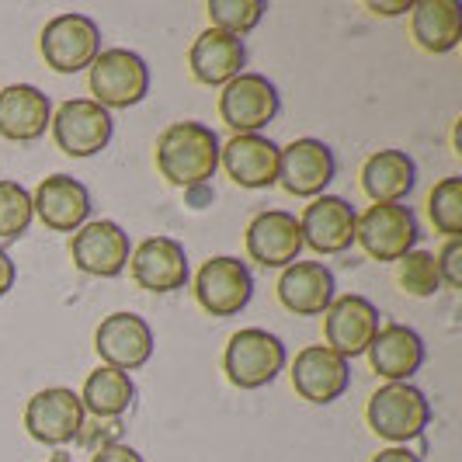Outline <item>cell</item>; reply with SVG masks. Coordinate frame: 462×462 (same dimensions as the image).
<instances>
[{"instance_id": "cell-1", "label": "cell", "mask_w": 462, "mask_h": 462, "mask_svg": "<svg viewBox=\"0 0 462 462\" xmlns=\"http://www.w3.org/2000/svg\"><path fill=\"white\" fill-rule=\"evenodd\" d=\"M219 136L202 122H174L157 139V171L167 185L202 188L219 167Z\"/></svg>"}, {"instance_id": "cell-2", "label": "cell", "mask_w": 462, "mask_h": 462, "mask_svg": "<svg viewBox=\"0 0 462 462\" xmlns=\"http://www.w3.org/2000/svg\"><path fill=\"white\" fill-rule=\"evenodd\" d=\"M365 420L379 439L407 445L424 435V428L431 424V403L411 383H386L372 393L365 407Z\"/></svg>"}, {"instance_id": "cell-3", "label": "cell", "mask_w": 462, "mask_h": 462, "mask_svg": "<svg viewBox=\"0 0 462 462\" xmlns=\"http://www.w3.org/2000/svg\"><path fill=\"white\" fill-rule=\"evenodd\" d=\"M289 355L285 345L264 327H244L230 337L223 351V372L236 390H261L275 383V375L285 369Z\"/></svg>"}, {"instance_id": "cell-4", "label": "cell", "mask_w": 462, "mask_h": 462, "mask_svg": "<svg viewBox=\"0 0 462 462\" xmlns=\"http://www.w3.org/2000/svg\"><path fill=\"white\" fill-rule=\"evenodd\" d=\"M91 101L105 112L112 108H133L150 94V67L133 49H101L91 67Z\"/></svg>"}, {"instance_id": "cell-5", "label": "cell", "mask_w": 462, "mask_h": 462, "mask_svg": "<svg viewBox=\"0 0 462 462\" xmlns=\"http://www.w3.org/2000/svg\"><path fill=\"white\" fill-rule=\"evenodd\" d=\"M49 129L67 157H94L112 143L116 122H112V112L94 105L91 97H69L52 112Z\"/></svg>"}, {"instance_id": "cell-6", "label": "cell", "mask_w": 462, "mask_h": 462, "mask_svg": "<svg viewBox=\"0 0 462 462\" xmlns=\"http://www.w3.org/2000/svg\"><path fill=\"white\" fill-rule=\"evenodd\" d=\"M417 216L411 206H369L358 216L355 226V244L372 257V261H400L411 254L417 244Z\"/></svg>"}, {"instance_id": "cell-7", "label": "cell", "mask_w": 462, "mask_h": 462, "mask_svg": "<svg viewBox=\"0 0 462 462\" xmlns=\"http://www.w3.org/2000/svg\"><path fill=\"white\" fill-rule=\"evenodd\" d=\"M42 60L56 73H80L101 52V28L88 14H60L42 28Z\"/></svg>"}, {"instance_id": "cell-8", "label": "cell", "mask_w": 462, "mask_h": 462, "mask_svg": "<svg viewBox=\"0 0 462 462\" xmlns=\"http://www.w3.org/2000/svg\"><path fill=\"white\" fill-rule=\"evenodd\" d=\"M278 108H282L278 88L261 73H240L219 94V118L236 136L261 133L268 122H275Z\"/></svg>"}, {"instance_id": "cell-9", "label": "cell", "mask_w": 462, "mask_h": 462, "mask_svg": "<svg viewBox=\"0 0 462 462\" xmlns=\"http://www.w3.org/2000/svg\"><path fill=\"white\" fill-rule=\"evenodd\" d=\"M254 296L251 268L240 257H212L195 275V300L208 317H236Z\"/></svg>"}, {"instance_id": "cell-10", "label": "cell", "mask_w": 462, "mask_h": 462, "mask_svg": "<svg viewBox=\"0 0 462 462\" xmlns=\"http://www.w3.org/2000/svg\"><path fill=\"white\" fill-rule=\"evenodd\" d=\"M334 171H337V161H334V150L324 139L302 136L278 153L275 185H282L296 199H317L334 181Z\"/></svg>"}, {"instance_id": "cell-11", "label": "cell", "mask_w": 462, "mask_h": 462, "mask_svg": "<svg viewBox=\"0 0 462 462\" xmlns=\"http://www.w3.org/2000/svg\"><path fill=\"white\" fill-rule=\"evenodd\" d=\"M69 257L73 264L94 278H116L129 264V233L122 230L112 219H94L84 223L69 240Z\"/></svg>"}, {"instance_id": "cell-12", "label": "cell", "mask_w": 462, "mask_h": 462, "mask_svg": "<svg viewBox=\"0 0 462 462\" xmlns=\"http://www.w3.org/2000/svg\"><path fill=\"white\" fill-rule=\"evenodd\" d=\"M379 334V310L365 296H334L324 313V341L341 358L365 355Z\"/></svg>"}, {"instance_id": "cell-13", "label": "cell", "mask_w": 462, "mask_h": 462, "mask_svg": "<svg viewBox=\"0 0 462 462\" xmlns=\"http://www.w3.org/2000/svg\"><path fill=\"white\" fill-rule=\"evenodd\" d=\"M24 428L42 445H67L84 428V403L67 386L39 390L24 407Z\"/></svg>"}, {"instance_id": "cell-14", "label": "cell", "mask_w": 462, "mask_h": 462, "mask_svg": "<svg viewBox=\"0 0 462 462\" xmlns=\"http://www.w3.org/2000/svg\"><path fill=\"white\" fill-rule=\"evenodd\" d=\"M97 358L118 372H136L153 355V330L136 313H112L94 330Z\"/></svg>"}, {"instance_id": "cell-15", "label": "cell", "mask_w": 462, "mask_h": 462, "mask_svg": "<svg viewBox=\"0 0 462 462\" xmlns=\"http://www.w3.org/2000/svg\"><path fill=\"white\" fill-rule=\"evenodd\" d=\"M358 212L341 195H317L300 216L302 247H313L317 254H345L355 244Z\"/></svg>"}, {"instance_id": "cell-16", "label": "cell", "mask_w": 462, "mask_h": 462, "mask_svg": "<svg viewBox=\"0 0 462 462\" xmlns=\"http://www.w3.org/2000/svg\"><path fill=\"white\" fill-rule=\"evenodd\" d=\"M351 386V369L341 355H334L327 345L302 347L292 362V390L306 400L327 407L334 400H341L345 390Z\"/></svg>"}, {"instance_id": "cell-17", "label": "cell", "mask_w": 462, "mask_h": 462, "mask_svg": "<svg viewBox=\"0 0 462 462\" xmlns=\"http://www.w3.org/2000/svg\"><path fill=\"white\" fill-rule=\"evenodd\" d=\"M247 254L257 261L261 268H289L292 261H300L302 254V233L300 219L285 208H268L257 212L247 226Z\"/></svg>"}, {"instance_id": "cell-18", "label": "cell", "mask_w": 462, "mask_h": 462, "mask_svg": "<svg viewBox=\"0 0 462 462\" xmlns=\"http://www.w3.org/2000/svg\"><path fill=\"white\" fill-rule=\"evenodd\" d=\"M129 268H133L136 285L146 292H178L188 285L185 244H178L174 236L143 240L129 257Z\"/></svg>"}, {"instance_id": "cell-19", "label": "cell", "mask_w": 462, "mask_h": 462, "mask_svg": "<svg viewBox=\"0 0 462 462\" xmlns=\"http://www.w3.org/2000/svg\"><path fill=\"white\" fill-rule=\"evenodd\" d=\"M278 153L282 146L272 143L261 133H247V136H233L230 143L219 146V163L230 174L233 185L240 188H272L278 181Z\"/></svg>"}, {"instance_id": "cell-20", "label": "cell", "mask_w": 462, "mask_h": 462, "mask_svg": "<svg viewBox=\"0 0 462 462\" xmlns=\"http://www.w3.org/2000/svg\"><path fill=\"white\" fill-rule=\"evenodd\" d=\"M244 63H247L244 39L226 35L219 28H206L188 49V69L206 88H226L233 77L244 73Z\"/></svg>"}, {"instance_id": "cell-21", "label": "cell", "mask_w": 462, "mask_h": 462, "mask_svg": "<svg viewBox=\"0 0 462 462\" xmlns=\"http://www.w3.org/2000/svg\"><path fill=\"white\" fill-rule=\"evenodd\" d=\"M278 302L296 317H324L334 302V275L320 261H292L278 278Z\"/></svg>"}, {"instance_id": "cell-22", "label": "cell", "mask_w": 462, "mask_h": 462, "mask_svg": "<svg viewBox=\"0 0 462 462\" xmlns=\"http://www.w3.org/2000/svg\"><path fill=\"white\" fill-rule=\"evenodd\" d=\"M32 212L56 233H77L91 216V195L69 174H52L32 195Z\"/></svg>"}, {"instance_id": "cell-23", "label": "cell", "mask_w": 462, "mask_h": 462, "mask_svg": "<svg viewBox=\"0 0 462 462\" xmlns=\"http://www.w3.org/2000/svg\"><path fill=\"white\" fill-rule=\"evenodd\" d=\"M52 105L35 84H7L0 91V136L11 143H35L46 136Z\"/></svg>"}, {"instance_id": "cell-24", "label": "cell", "mask_w": 462, "mask_h": 462, "mask_svg": "<svg viewBox=\"0 0 462 462\" xmlns=\"http://www.w3.org/2000/svg\"><path fill=\"white\" fill-rule=\"evenodd\" d=\"M372 372L383 375L386 383H411V375L424 365V341L414 327L407 324H386L369 345Z\"/></svg>"}, {"instance_id": "cell-25", "label": "cell", "mask_w": 462, "mask_h": 462, "mask_svg": "<svg viewBox=\"0 0 462 462\" xmlns=\"http://www.w3.org/2000/svg\"><path fill=\"white\" fill-rule=\"evenodd\" d=\"M417 185V163L403 150H379L362 163V188L372 206L403 202Z\"/></svg>"}, {"instance_id": "cell-26", "label": "cell", "mask_w": 462, "mask_h": 462, "mask_svg": "<svg viewBox=\"0 0 462 462\" xmlns=\"http://www.w3.org/2000/svg\"><path fill=\"white\" fill-rule=\"evenodd\" d=\"M414 42L431 56L452 52L462 39V11L456 0H417L411 4Z\"/></svg>"}, {"instance_id": "cell-27", "label": "cell", "mask_w": 462, "mask_h": 462, "mask_svg": "<svg viewBox=\"0 0 462 462\" xmlns=\"http://www.w3.org/2000/svg\"><path fill=\"white\" fill-rule=\"evenodd\" d=\"M136 396V386L129 379V372H118V369H94L84 383V393H80V403H84V414L94 417H122L129 411Z\"/></svg>"}, {"instance_id": "cell-28", "label": "cell", "mask_w": 462, "mask_h": 462, "mask_svg": "<svg viewBox=\"0 0 462 462\" xmlns=\"http://www.w3.org/2000/svg\"><path fill=\"white\" fill-rule=\"evenodd\" d=\"M206 11H208L212 28L244 39L247 32H254L257 24H261L268 4H264V0H208Z\"/></svg>"}, {"instance_id": "cell-29", "label": "cell", "mask_w": 462, "mask_h": 462, "mask_svg": "<svg viewBox=\"0 0 462 462\" xmlns=\"http://www.w3.org/2000/svg\"><path fill=\"white\" fill-rule=\"evenodd\" d=\"M396 282L407 296L414 300H428L441 289V275H439V261L428 251H411L396 261Z\"/></svg>"}, {"instance_id": "cell-30", "label": "cell", "mask_w": 462, "mask_h": 462, "mask_svg": "<svg viewBox=\"0 0 462 462\" xmlns=\"http://www.w3.org/2000/svg\"><path fill=\"white\" fill-rule=\"evenodd\" d=\"M428 216H431V226L445 233L448 240L462 236V178H445L431 188Z\"/></svg>"}, {"instance_id": "cell-31", "label": "cell", "mask_w": 462, "mask_h": 462, "mask_svg": "<svg viewBox=\"0 0 462 462\" xmlns=\"http://www.w3.org/2000/svg\"><path fill=\"white\" fill-rule=\"evenodd\" d=\"M32 195L18 181H0V240H18L32 226Z\"/></svg>"}, {"instance_id": "cell-32", "label": "cell", "mask_w": 462, "mask_h": 462, "mask_svg": "<svg viewBox=\"0 0 462 462\" xmlns=\"http://www.w3.org/2000/svg\"><path fill=\"white\" fill-rule=\"evenodd\" d=\"M439 275L448 289H462V236L445 240V247L439 251Z\"/></svg>"}, {"instance_id": "cell-33", "label": "cell", "mask_w": 462, "mask_h": 462, "mask_svg": "<svg viewBox=\"0 0 462 462\" xmlns=\"http://www.w3.org/2000/svg\"><path fill=\"white\" fill-rule=\"evenodd\" d=\"M91 462H143V456L129 445H105V448L94 452Z\"/></svg>"}, {"instance_id": "cell-34", "label": "cell", "mask_w": 462, "mask_h": 462, "mask_svg": "<svg viewBox=\"0 0 462 462\" xmlns=\"http://www.w3.org/2000/svg\"><path fill=\"white\" fill-rule=\"evenodd\" d=\"M372 462H420L417 452H411L407 445H390V448H383V452H375Z\"/></svg>"}, {"instance_id": "cell-35", "label": "cell", "mask_w": 462, "mask_h": 462, "mask_svg": "<svg viewBox=\"0 0 462 462\" xmlns=\"http://www.w3.org/2000/svg\"><path fill=\"white\" fill-rule=\"evenodd\" d=\"M14 278H18V268H14L11 254L0 247V296H7L14 289Z\"/></svg>"}, {"instance_id": "cell-36", "label": "cell", "mask_w": 462, "mask_h": 462, "mask_svg": "<svg viewBox=\"0 0 462 462\" xmlns=\"http://www.w3.org/2000/svg\"><path fill=\"white\" fill-rule=\"evenodd\" d=\"M411 4H414V0H396V4H379V0H372L369 11L372 14H383V18H396V14L411 11Z\"/></svg>"}, {"instance_id": "cell-37", "label": "cell", "mask_w": 462, "mask_h": 462, "mask_svg": "<svg viewBox=\"0 0 462 462\" xmlns=\"http://www.w3.org/2000/svg\"><path fill=\"white\" fill-rule=\"evenodd\" d=\"M49 462H73V459H69V456H52Z\"/></svg>"}]
</instances>
